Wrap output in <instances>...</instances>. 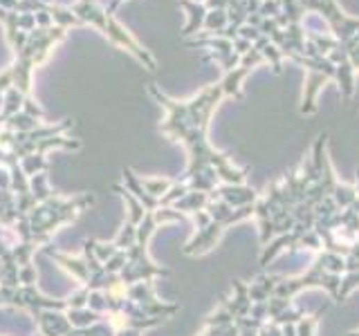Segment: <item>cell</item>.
I'll return each mask as SVG.
<instances>
[{
  "instance_id": "obj_10",
  "label": "cell",
  "mask_w": 359,
  "mask_h": 336,
  "mask_svg": "<svg viewBox=\"0 0 359 336\" xmlns=\"http://www.w3.org/2000/svg\"><path fill=\"white\" fill-rule=\"evenodd\" d=\"M227 25H229L227 9H209L205 16V25H202L205 32L200 36H221V32Z\"/></svg>"
},
{
  "instance_id": "obj_28",
  "label": "cell",
  "mask_w": 359,
  "mask_h": 336,
  "mask_svg": "<svg viewBox=\"0 0 359 336\" xmlns=\"http://www.w3.org/2000/svg\"><path fill=\"white\" fill-rule=\"evenodd\" d=\"M207 9H227L229 7V0H205Z\"/></svg>"
},
{
  "instance_id": "obj_9",
  "label": "cell",
  "mask_w": 359,
  "mask_h": 336,
  "mask_svg": "<svg viewBox=\"0 0 359 336\" xmlns=\"http://www.w3.org/2000/svg\"><path fill=\"white\" fill-rule=\"evenodd\" d=\"M23 104H25V95L18 88H9L5 93V101L3 108H0V124H5L7 119H12L18 112H23Z\"/></svg>"
},
{
  "instance_id": "obj_30",
  "label": "cell",
  "mask_w": 359,
  "mask_h": 336,
  "mask_svg": "<svg viewBox=\"0 0 359 336\" xmlns=\"http://www.w3.org/2000/svg\"><path fill=\"white\" fill-rule=\"evenodd\" d=\"M3 101H5V93H0V108H3Z\"/></svg>"
},
{
  "instance_id": "obj_33",
  "label": "cell",
  "mask_w": 359,
  "mask_h": 336,
  "mask_svg": "<svg viewBox=\"0 0 359 336\" xmlns=\"http://www.w3.org/2000/svg\"><path fill=\"white\" fill-rule=\"evenodd\" d=\"M278 3H281V0H278Z\"/></svg>"
},
{
  "instance_id": "obj_18",
  "label": "cell",
  "mask_w": 359,
  "mask_h": 336,
  "mask_svg": "<svg viewBox=\"0 0 359 336\" xmlns=\"http://www.w3.org/2000/svg\"><path fill=\"white\" fill-rule=\"evenodd\" d=\"M303 27L305 32H317V34H330V27H328L326 20L319 16V14H305L303 18Z\"/></svg>"
},
{
  "instance_id": "obj_3",
  "label": "cell",
  "mask_w": 359,
  "mask_h": 336,
  "mask_svg": "<svg viewBox=\"0 0 359 336\" xmlns=\"http://www.w3.org/2000/svg\"><path fill=\"white\" fill-rule=\"evenodd\" d=\"M303 7V12H312L321 16L330 34L339 40V43H348V40H359V18H351L342 7L337 5V0H298Z\"/></svg>"
},
{
  "instance_id": "obj_19",
  "label": "cell",
  "mask_w": 359,
  "mask_h": 336,
  "mask_svg": "<svg viewBox=\"0 0 359 336\" xmlns=\"http://www.w3.org/2000/svg\"><path fill=\"white\" fill-rule=\"evenodd\" d=\"M258 14H261L263 18H276L278 14H281V3H278V0H261Z\"/></svg>"
},
{
  "instance_id": "obj_27",
  "label": "cell",
  "mask_w": 359,
  "mask_h": 336,
  "mask_svg": "<svg viewBox=\"0 0 359 336\" xmlns=\"http://www.w3.org/2000/svg\"><path fill=\"white\" fill-rule=\"evenodd\" d=\"M36 27H52L54 20H52V14L49 12H36Z\"/></svg>"
},
{
  "instance_id": "obj_5",
  "label": "cell",
  "mask_w": 359,
  "mask_h": 336,
  "mask_svg": "<svg viewBox=\"0 0 359 336\" xmlns=\"http://www.w3.org/2000/svg\"><path fill=\"white\" fill-rule=\"evenodd\" d=\"M41 334L45 336H70L72 334V325H70L65 312L56 310H36L34 312Z\"/></svg>"
},
{
  "instance_id": "obj_2",
  "label": "cell",
  "mask_w": 359,
  "mask_h": 336,
  "mask_svg": "<svg viewBox=\"0 0 359 336\" xmlns=\"http://www.w3.org/2000/svg\"><path fill=\"white\" fill-rule=\"evenodd\" d=\"M65 38V27L52 25V27H36L34 32L27 34V43L21 49L14 61L12 74H14V88H18L25 97L32 95V72L36 65H41L43 61L49 56L52 47L58 40Z\"/></svg>"
},
{
  "instance_id": "obj_8",
  "label": "cell",
  "mask_w": 359,
  "mask_h": 336,
  "mask_svg": "<svg viewBox=\"0 0 359 336\" xmlns=\"http://www.w3.org/2000/svg\"><path fill=\"white\" fill-rule=\"evenodd\" d=\"M249 72H252V70L245 67V65H238V67L232 70V72H227L225 79L221 81L223 95H225V97H236V99H241V97H243V81L247 79Z\"/></svg>"
},
{
  "instance_id": "obj_17",
  "label": "cell",
  "mask_w": 359,
  "mask_h": 336,
  "mask_svg": "<svg viewBox=\"0 0 359 336\" xmlns=\"http://www.w3.org/2000/svg\"><path fill=\"white\" fill-rule=\"evenodd\" d=\"M21 168L25 170L27 177H34L38 173H47L49 164H47L45 155H27L21 159Z\"/></svg>"
},
{
  "instance_id": "obj_6",
  "label": "cell",
  "mask_w": 359,
  "mask_h": 336,
  "mask_svg": "<svg viewBox=\"0 0 359 336\" xmlns=\"http://www.w3.org/2000/svg\"><path fill=\"white\" fill-rule=\"evenodd\" d=\"M330 79V74L324 72V70H308V81H305V90H303V106L301 112L303 115H312L317 108V93L321 90V86Z\"/></svg>"
},
{
  "instance_id": "obj_26",
  "label": "cell",
  "mask_w": 359,
  "mask_h": 336,
  "mask_svg": "<svg viewBox=\"0 0 359 336\" xmlns=\"http://www.w3.org/2000/svg\"><path fill=\"white\" fill-rule=\"evenodd\" d=\"M0 191H12V173L7 166H0Z\"/></svg>"
},
{
  "instance_id": "obj_14",
  "label": "cell",
  "mask_w": 359,
  "mask_h": 336,
  "mask_svg": "<svg viewBox=\"0 0 359 336\" xmlns=\"http://www.w3.org/2000/svg\"><path fill=\"white\" fill-rule=\"evenodd\" d=\"M29 191H32V195L36 198L38 205L54 195L52 189H49V184H47V175H45V173H38V175L29 177Z\"/></svg>"
},
{
  "instance_id": "obj_21",
  "label": "cell",
  "mask_w": 359,
  "mask_h": 336,
  "mask_svg": "<svg viewBox=\"0 0 359 336\" xmlns=\"http://www.w3.org/2000/svg\"><path fill=\"white\" fill-rule=\"evenodd\" d=\"M23 112L25 115H29V117H34V119H43L45 117V112H43V108L36 104L34 99H29V97H25V104H23Z\"/></svg>"
},
{
  "instance_id": "obj_23",
  "label": "cell",
  "mask_w": 359,
  "mask_h": 336,
  "mask_svg": "<svg viewBox=\"0 0 359 336\" xmlns=\"http://www.w3.org/2000/svg\"><path fill=\"white\" fill-rule=\"evenodd\" d=\"M346 45V52H348V58H351V63H353V67L355 70H359V40H348V43H344Z\"/></svg>"
},
{
  "instance_id": "obj_4",
  "label": "cell",
  "mask_w": 359,
  "mask_h": 336,
  "mask_svg": "<svg viewBox=\"0 0 359 336\" xmlns=\"http://www.w3.org/2000/svg\"><path fill=\"white\" fill-rule=\"evenodd\" d=\"M328 58L333 61L335 67H337V83L342 88V95L344 99H351L353 93H355V67L351 63V58H348V52H346V45L339 43L333 52H328Z\"/></svg>"
},
{
  "instance_id": "obj_7",
  "label": "cell",
  "mask_w": 359,
  "mask_h": 336,
  "mask_svg": "<svg viewBox=\"0 0 359 336\" xmlns=\"http://www.w3.org/2000/svg\"><path fill=\"white\" fill-rule=\"evenodd\" d=\"M180 7L184 9L189 20L182 29V36H196L205 25V16H207V5L200 3V0H180Z\"/></svg>"
},
{
  "instance_id": "obj_11",
  "label": "cell",
  "mask_w": 359,
  "mask_h": 336,
  "mask_svg": "<svg viewBox=\"0 0 359 336\" xmlns=\"http://www.w3.org/2000/svg\"><path fill=\"white\" fill-rule=\"evenodd\" d=\"M65 317L72 325V330H83V328H90V325H95L99 321H104V314L99 312H93L90 307H81V310H67Z\"/></svg>"
},
{
  "instance_id": "obj_20",
  "label": "cell",
  "mask_w": 359,
  "mask_h": 336,
  "mask_svg": "<svg viewBox=\"0 0 359 336\" xmlns=\"http://www.w3.org/2000/svg\"><path fill=\"white\" fill-rule=\"evenodd\" d=\"M18 29L21 32H34L36 29V16L34 14H29V12H23V14H18Z\"/></svg>"
},
{
  "instance_id": "obj_25",
  "label": "cell",
  "mask_w": 359,
  "mask_h": 336,
  "mask_svg": "<svg viewBox=\"0 0 359 336\" xmlns=\"http://www.w3.org/2000/svg\"><path fill=\"white\" fill-rule=\"evenodd\" d=\"M252 47H254V43H249V40H245V38H241V36H238V38L234 40V52H236L238 56H245Z\"/></svg>"
},
{
  "instance_id": "obj_16",
  "label": "cell",
  "mask_w": 359,
  "mask_h": 336,
  "mask_svg": "<svg viewBox=\"0 0 359 336\" xmlns=\"http://www.w3.org/2000/svg\"><path fill=\"white\" fill-rule=\"evenodd\" d=\"M49 14H52L54 25H61V27H65V29H67L70 25H83L81 20H79V16H77L70 7L52 5V7H49Z\"/></svg>"
},
{
  "instance_id": "obj_1",
  "label": "cell",
  "mask_w": 359,
  "mask_h": 336,
  "mask_svg": "<svg viewBox=\"0 0 359 336\" xmlns=\"http://www.w3.org/2000/svg\"><path fill=\"white\" fill-rule=\"evenodd\" d=\"M148 93H151L159 101V106H164L166 110L162 132L171 135L177 141H184L189 152H191V164H189L182 182L196 177L198 173H202L207 168H216L218 175L227 182L245 179V170H236L229 166L225 155L216 152L207 141V128H209V119H212V112L225 97L221 83L207 86L202 93L193 97L191 101H175L168 95H164L155 83L148 86Z\"/></svg>"
},
{
  "instance_id": "obj_22",
  "label": "cell",
  "mask_w": 359,
  "mask_h": 336,
  "mask_svg": "<svg viewBox=\"0 0 359 336\" xmlns=\"http://www.w3.org/2000/svg\"><path fill=\"white\" fill-rule=\"evenodd\" d=\"M238 36H241V38H245V40H249V43H256V40L261 38L263 34H261V29H258V27H252V25H243L241 29H238Z\"/></svg>"
},
{
  "instance_id": "obj_12",
  "label": "cell",
  "mask_w": 359,
  "mask_h": 336,
  "mask_svg": "<svg viewBox=\"0 0 359 336\" xmlns=\"http://www.w3.org/2000/svg\"><path fill=\"white\" fill-rule=\"evenodd\" d=\"M254 47L256 49H261V54H263V58L265 61H269V63H272V67H274V72L278 74L283 70V54H281V49H278L272 40H269L267 36H261L254 43Z\"/></svg>"
},
{
  "instance_id": "obj_29",
  "label": "cell",
  "mask_w": 359,
  "mask_h": 336,
  "mask_svg": "<svg viewBox=\"0 0 359 336\" xmlns=\"http://www.w3.org/2000/svg\"><path fill=\"white\" fill-rule=\"evenodd\" d=\"M122 3H124V0H111V3H108V7H104L106 14H108V16H115V12H117L119 5H122Z\"/></svg>"
},
{
  "instance_id": "obj_24",
  "label": "cell",
  "mask_w": 359,
  "mask_h": 336,
  "mask_svg": "<svg viewBox=\"0 0 359 336\" xmlns=\"http://www.w3.org/2000/svg\"><path fill=\"white\" fill-rule=\"evenodd\" d=\"M9 88H14V74H12V67H7L0 72V93H7Z\"/></svg>"
},
{
  "instance_id": "obj_15",
  "label": "cell",
  "mask_w": 359,
  "mask_h": 336,
  "mask_svg": "<svg viewBox=\"0 0 359 336\" xmlns=\"http://www.w3.org/2000/svg\"><path fill=\"white\" fill-rule=\"evenodd\" d=\"M3 126H7L9 130H14V132H32L41 124H38V119L25 115V112H18V115H14L12 119H7Z\"/></svg>"
},
{
  "instance_id": "obj_31",
  "label": "cell",
  "mask_w": 359,
  "mask_h": 336,
  "mask_svg": "<svg viewBox=\"0 0 359 336\" xmlns=\"http://www.w3.org/2000/svg\"><path fill=\"white\" fill-rule=\"evenodd\" d=\"M43 3H47V5H54V0H43Z\"/></svg>"
},
{
  "instance_id": "obj_13",
  "label": "cell",
  "mask_w": 359,
  "mask_h": 336,
  "mask_svg": "<svg viewBox=\"0 0 359 336\" xmlns=\"http://www.w3.org/2000/svg\"><path fill=\"white\" fill-rule=\"evenodd\" d=\"M139 182H142V186H144V191L148 193V195L155 198V200L159 195H166V193L171 191L173 184H175L173 179H164V177H142Z\"/></svg>"
},
{
  "instance_id": "obj_32",
  "label": "cell",
  "mask_w": 359,
  "mask_h": 336,
  "mask_svg": "<svg viewBox=\"0 0 359 336\" xmlns=\"http://www.w3.org/2000/svg\"><path fill=\"white\" fill-rule=\"evenodd\" d=\"M34 336H45V334H41V332H38V334H34Z\"/></svg>"
}]
</instances>
